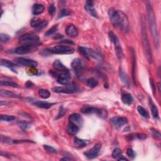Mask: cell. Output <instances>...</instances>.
<instances>
[{
    "label": "cell",
    "mask_w": 161,
    "mask_h": 161,
    "mask_svg": "<svg viewBox=\"0 0 161 161\" xmlns=\"http://www.w3.org/2000/svg\"><path fill=\"white\" fill-rule=\"evenodd\" d=\"M110 21L115 27L123 33L129 30V21L127 16L121 10H116L111 8L108 11Z\"/></svg>",
    "instance_id": "cell-1"
},
{
    "label": "cell",
    "mask_w": 161,
    "mask_h": 161,
    "mask_svg": "<svg viewBox=\"0 0 161 161\" xmlns=\"http://www.w3.org/2000/svg\"><path fill=\"white\" fill-rule=\"evenodd\" d=\"M147 9L150 32L152 35L155 47H156V49H158L159 47V36L158 30H157V26L155 13H154L152 6H151L149 3H147Z\"/></svg>",
    "instance_id": "cell-2"
},
{
    "label": "cell",
    "mask_w": 161,
    "mask_h": 161,
    "mask_svg": "<svg viewBox=\"0 0 161 161\" xmlns=\"http://www.w3.org/2000/svg\"><path fill=\"white\" fill-rule=\"evenodd\" d=\"M74 52V49L67 45H57L54 47L47 48L42 50L40 54L45 56L52 54H72Z\"/></svg>",
    "instance_id": "cell-3"
},
{
    "label": "cell",
    "mask_w": 161,
    "mask_h": 161,
    "mask_svg": "<svg viewBox=\"0 0 161 161\" xmlns=\"http://www.w3.org/2000/svg\"><path fill=\"white\" fill-rule=\"evenodd\" d=\"M142 44H143L144 53H145L147 60L148 62H149V64H152L153 62L152 54V52H151L149 42V40H148L146 28L143 21H142Z\"/></svg>",
    "instance_id": "cell-4"
},
{
    "label": "cell",
    "mask_w": 161,
    "mask_h": 161,
    "mask_svg": "<svg viewBox=\"0 0 161 161\" xmlns=\"http://www.w3.org/2000/svg\"><path fill=\"white\" fill-rule=\"evenodd\" d=\"M20 42L23 45H39V38L34 34H26L19 38Z\"/></svg>",
    "instance_id": "cell-5"
},
{
    "label": "cell",
    "mask_w": 161,
    "mask_h": 161,
    "mask_svg": "<svg viewBox=\"0 0 161 161\" xmlns=\"http://www.w3.org/2000/svg\"><path fill=\"white\" fill-rule=\"evenodd\" d=\"M108 35H109L110 40L114 44L115 49V53L117 58L119 59V60H121L123 57V53L122 48H121V46L120 44V42L119 40H118L117 36L112 32H110L109 34H108Z\"/></svg>",
    "instance_id": "cell-6"
},
{
    "label": "cell",
    "mask_w": 161,
    "mask_h": 161,
    "mask_svg": "<svg viewBox=\"0 0 161 161\" xmlns=\"http://www.w3.org/2000/svg\"><path fill=\"white\" fill-rule=\"evenodd\" d=\"M81 112L84 114H93L95 113L98 115L101 118H106L107 117V113L105 110H102L100 109H98L93 106H89V105H85L81 108Z\"/></svg>",
    "instance_id": "cell-7"
},
{
    "label": "cell",
    "mask_w": 161,
    "mask_h": 161,
    "mask_svg": "<svg viewBox=\"0 0 161 161\" xmlns=\"http://www.w3.org/2000/svg\"><path fill=\"white\" fill-rule=\"evenodd\" d=\"M78 50L79 51L80 53L83 55L85 58L88 59V60L90 59V57L94 58L95 59H101V55L96 51H94V50H93V49L84 47H79Z\"/></svg>",
    "instance_id": "cell-8"
},
{
    "label": "cell",
    "mask_w": 161,
    "mask_h": 161,
    "mask_svg": "<svg viewBox=\"0 0 161 161\" xmlns=\"http://www.w3.org/2000/svg\"><path fill=\"white\" fill-rule=\"evenodd\" d=\"M38 47V45H22L15 49V52L20 55L26 54L37 50Z\"/></svg>",
    "instance_id": "cell-9"
},
{
    "label": "cell",
    "mask_w": 161,
    "mask_h": 161,
    "mask_svg": "<svg viewBox=\"0 0 161 161\" xmlns=\"http://www.w3.org/2000/svg\"><path fill=\"white\" fill-rule=\"evenodd\" d=\"M71 65L75 72V73L76 74L77 76H81L84 70V64L81 59L78 58L75 59L72 62Z\"/></svg>",
    "instance_id": "cell-10"
},
{
    "label": "cell",
    "mask_w": 161,
    "mask_h": 161,
    "mask_svg": "<svg viewBox=\"0 0 161 161\" xmlns=\"http://www.w3.org/2000/svg\"><path fill=\"white\" fill-rule=\"evenodd\" d=\"M77 88L74 84H69L66 87H55L52 89L54 93L71 94L76 91Z\"/></svg>",
    "instance_id": "cell-11"
},
{
    "label": "cell",
    "mask_w": 161,
    "mask_h": 161,
    "mask_svg": "<svg viewBox=\"0 0 161 161\" xmlns=\"http://www.w3.org/2000/svg\"><path fill=\"white\" fill-rule=\"evenodd\" d=\"M101 148V143H97L94 145L92 149L87 150L84 153V155L88 157V159H94L99 155Z\"/></svg>",
    "instance_id": "cell-12"
},
{
    "label": "cell",
    "mask_w": 161,
    "mask_h": 161,
    "mask_svg": "<svg viewBox=\"0 0 161 161\" xmlns=\"http://www.w3.org/2000/svg\"><path fill=\"white\" fill-rule=\"evenodd\" d=\"M15 62L18 64L22 65L23 66H27L31 67H35L37 66V62L36 61L32 60V59H25L24 57L16 58Z\"/></svg>",
    "instance_id": "cell-13"
},
{
    "label": "cell",
    "mask_w": 161,
    "mask_h": 161,
    "mask_svg": "<svg viewBox=\"0 0 161 161\" xmlns=\"http://www.w3.org/2000/svg\"><path fill=\"white\" fill-rule=\"evenodd\" d=\"M111 123L117 129L121 128L124 125H125L127 123V119L125 117H113L111 119Z\"/></svg>",
    "instance_id": "cell-14"
},
{
    "label": "cell",
    "mask_w": 161,
    "mask_h": 161,
    "mask_svg": "<svg viewBox=\"0 0 161 161\" xmlns=\"http://www.w3.org/2000/svg\"><path fill=\"white\" fill-rule=\"evenodd\" d=\"M69 122L71 123L76 125H77L79 128L80 127L83 125V118H82L79 114L77 113H73L69 117Z\"/></svg>",
    "instance_id": "cell-15"
},
{
    "label": "cell",
    "mask_w": 161,
    "mask_h": 161,
    "mask_svg": "<svg viewBox=\"0 0 161 161\" xmlns=\"http://www.w3.org/2000/svg\"><path fill=\"white\" fill-rule=\"evenodd\" d=\"M121 100L124 104L127 105L132 104L134 102V98L132 95L123 90L121 91Z\"/></svg>",
    "instance_id": "cell-16"
},
{
    "label": "cell",
    "mask_w": 161,
    "mask_h": 161,
    "mask_svg": "<svg viewBox=\"0 0 161 161\" xmlns=\"http://www.w3.org/2000/svg\"><path fill=\"white\" fill-rule=\"evenodd\" d=\"M53 67L55 70L61 73H69L68 69L62 63V62L59 60H55L53 63Z\"/></svg>",
    "instance_id": "cell-17"
},
{
    "label": "cell",
    "mask_w": 161,
    "mask_h": 161,
    "mask_svg": "<svg viewBox=\"0 0 161 161\" xmlns=\"http://www.w3.org/2000/svg\"><path fill=\"white\" fill-rule=\"evenodd\" d=\"M79 130V127L76 125L71 122H69V123L67 125L66 132L69 135H72V136L75 135L78 133Z\"/></svg>",
    "instance_id": "cell-18"
},
{
    "label": "cell",
    "mask_w": 161,
    "mask_h": 161,
    "mask_svg": "<svg viewBox=\"0 0 161 161\" xmlns=\"http://www.w3.org/2000/svg\"><path fill=\"white\" fill-rule=\"evenodd\" d=\"M65 33H66L67 35L73 38L76 37L78 35L77 28L73 24H71L67 26L66 29H65Z\"/></svg>",
    "instance_id": "cell-19"
},
{
    "label": "cell",
    "mask_w": 161,
    "mask_h": 161,
    "mask_svg": "<svg viewBox=\"0 0 161 161\" xmlns=\"http://www.w3.org/2000/svg\"><path fill=\"white\" fill-rule=\"evenodd\" d=\"M149 104L150 106V109L151 110V112H152V115L154 118H157V119H159V111L158 109H157V106H156V104L154 103L152 101V100L150 98H149Z\"/></svg>",
    "instance_id": "cell-20"
},
{
    "label": "cell",
    "mask_w": 161,
    "mask_h": 161,
    "mask_svg": "<svg viewBox=\"0 0 161 161\" xmlns=\"http://www.w3.org/2000/svg\"><path fill=\"white\" fill-rule=\"evenodd\" d=\"M44 6L41 4H34L32 7V13L34 15H38L43 13Z\"/></svg>",
    "instance_id": "cell-21"
},
{
    "label": "cell",
    "mask_w": 161,
    "mask_h": 161,
    "mask_svg": "<svg viewBox=\"0 0 161 161\" xmlns=\"http://www.w3.org/2000/svg\"><path fill=\"white\" fill-rule=\"evenodd\" d=\"M33 104L36 106L40 108H44V109H49V108H50L52 106H53L54 104H55V103L44 102V101H36Z\"/></svg>",
    "instance_id": "cell-22"
},
{
    "label": "cell",
    "mask_w": 161,
    "mask_h": 161,
    "mask_svg": "<svg viewBox=\"0 0 161 161\" xmlns=\"http://www.w3.org/2000/svg\"><path fill=\"white\" fill-rule=\"evenodd\" d=\"M93 6L94 5H90L87 4V3H86V5H85V6H84V9H85V10H86L91 16H93V17H94V18H98V14H97L96 11H95Z\"/></svg>",
    "instance_id": "cell-23"
},
{
    "label": "cell",
    "mask_w": 161,
    "mask_h": 161,
    "mask_svg": "<svg viewBox=\"0 0 161 161\" xmlns=\"http://www.w3.org/2000/svg\"><path fill=\"white\" fill-rule=\"evenodd\" d=\"M88 143V140H85L83 139H80L77 137H75L74 141V146L77 148H83Z\"/></svg>",
    "instance_id": "cell-24"
},
{
    "label": "cell",
    "mask_w": 161,
    "mask_h": 161,
    "mask_svg": "<svg viewBox=\"0 0 161 161\" xmlns=\"http://www.w3.org/2000/svg\"><path fill=\"white\" fill-rule=\"evenodd\" d=\"M0 94L2 96H6V97H10V98H20V95L13 93L11 91H9L8 90H1L0 91Z\"/></svg>",
    "instance_id": "cell-25"
},
{
    "label": "cell",
    "mask_w": 161,
    "mask_h": 161,
    "mask_svg": "<svg viewBox=\"0 0 161 161\" xmlns=\"http://www.w3.org/2000/svg\"><path fill=\"white\" fill-rule=\"evenodd\" d=\"M146 137H147L145 134L137 133V134H132V135H128L127 139H128V140L132 141L135 139H138L139 140H144Z\"/></svg>",
    "instance_id": "cell-26"
},
{
    "label": "cell",
    "mask_w": 161,
    "mask_h": 161,
    "mask_svg": "<svg viewBox=\"0 0 161 161\" xmlns=\"http://www.w3.org/2000/svg\"><path fill=\"white\" fill-rule=\"evenodd\" d=\"M1 65H2V66L6 67L8 68L11 69L12 71H14L13 68L16 67V64L15 63L8 61V60H6V59H1Z\"/></svg>",
    "instance_id": "cell-27"
},
{
    "label": "cell",
    "mask_w": 161,
    "mask_h": 161,
    "mask_svg": "<svg viewBox=\"0 0 161 161\" xmlns=\"http://www.w3.org/2000/svg\"><path fill=\"white\" fill-rule=\"evenodd\" d=\"M18 125L20 128L23 130H27L28 129H29L31 127L32 124L28 122V121H19L18 122Z\"/></svg>",
    "instance_id": "cell-28"
},
{
    "label": "cell",
    "mask_w": 161,
    "mask_h": 161,
    "mask_svg": "<svg viewBox=\"0 0 161 161\" xmlns=\"http://www.w3.org/2000/svg\"><path fill=\"white\" fill-rule=\"evenodd\" d=\"M38 94L43 99H47L51 96L50 91L45 89H40L38 90Z\"/></svg>",
    "instance_id": "cell-29"
},
{
    "label": "cell",
    "mask_w": 161,
    "mask_h": 161,
    "mask_svg": "<svg viewBox=\"0 0 161 161\" xmlns=\"http://www.w3.org/2000/svg\"><path fill=\"white\" fill-rule=\"evenodd\" d=\"M86 82H87L88 86L91 88H95L96 86H97L98 84V81L94 77H91L90 79H88Z\"/></svg>",
    "instance_id": "cell-30"
},
{
    "label": "cell",
    "mask_w": 161,
    "mask_h": 161,
    "mask_svg": "<svg viewBox=\"0 0 161 161\" xmlns=\"http://www.w3.org/2000/svg\"><path fill=\"white\" fill-rule=\"evenodd\" d=\"M122 156V152L120 148H116L113 151L112 153V157L115 159H118L120 157Z\"/></svg>",
    "instance_id": "cell-31"
},
{
    "label": "cell",
    "mask_w": 161,
    "mask_h": 161,
    "mask_svg": "<svg viewBox=\"0 0 161 161\" xmlns=\"http://www.w3.org/2000/svg\"><path fill=\"white\" fill-rule=\"evenodd\" d=\"M137 111L139 113V114L141 116H142L144 118H148L149 117V115L147 111H146V110L145 108H143L142 106H139L137 107Z\"/></svg>",
    "instance_id": "cell-32"
},
{
    "label": "cell",
    "mask_w": 161,
    "mask_h": 161,
    "mask_svg": "<svg viewBox=\"0 0 161 161\" xmlns=\"http://www.w3.org/2000/svg\"><path fill=\"white\" fill-rule=\"evenodd\" d=\"M0 119L2 121H6V122H10V121H14L16 118L13 115H1L0 117Z\"/></svg>",
    "instance_id": "cell-33"
},
{
    "label": "cell",
    "mask_w": 161,
    "mask_h": 161,
    "mask_svg": "<svg viewBox=\"0 0 161 161\" xmlns=\"http://www.w3.org/2000/svg\"><path fill=\"white\" fill-rule=\"evenodd\" d=\"M70 15H71V11L69 9H68L67 8H63L61 9L60 12H59L58 18H63V17H65V16H69Z\"/></svg>",
    "instance_id": "cell-34"
},
{
    "label": "cell",
    "mask_w": 161,
    "mask_h": 161,
    "mask_svg": "<svg viewBox=\"0 0 161 161\" xmlns=\"http://www.w3.org/2000/svg\"><path fill=\"white\" fill-rule=\"evenodd\" d=\"M1 86H10L13 88H18V85L12 81H1Z\"/></svg>",
    "instance_id": "cell-35"
},
{
    "label": "cell",
    "mask_w": 161,
    "mask_h": 161,
    "mask_svg": "<svg viewBox=\"0 0 161 161\" xmlns=\"http://www.w3.org/2000/svg\"><path fill=\"white\" fill-rule=\"evenodd\" d=\"M120 77L121 78V79L122 80V81L124 83H125L126 84L129 85V78H128L127 74L125 73L123 71H121V70L120 71Z\"/></svg>",
    "instance_id": "cell-36"
},
{
    "label": "cell",
    "mask_w": 161,
    "mask_h": 161,
    "mask_svg": "<svg viewBox=\"0 0 161 161\" xmlns=\"http://www.w3.org/2000/svg\"><path fill=\"white\" fill-rule=\"evenodd\" d=\"M65 113H66V110H65V108H64V107L63 106H61V107L59 108V113L56 117V120L60 119V118L63 117Z\"/></svg>",
    "instance_id": "cell-37"
},
{
    "label": "cell",
    "mask_w": 161,
    "mask_h": 161,
    "mask_svg": "<svg viewBox=\"0 0 161 161\" xmlns=\"http://www.w3.org/2000/svg\"><path fill=\"white\" fill-rule=\"evenodd\" d=\"M44 149L46 151V152L49 153V154H55V153H57V150L55 149V148H54L53 147L50 146L45 145V146H44Z\"/></svg>",
    "instance_id": "cell-38"
},
{
    "label": "cell",
    "mask_w": 161,
    "mask_h": 161,
    "mask_svg": "<svg viewBox=\"0 0 161 161\" xmlns=\"http://www.w3.org/2000/svg\"><path fill=\"white\" fill-rule=\"evenodd\" d=\"M40 22H41V21L39 18H32V20L30 21V25L32 26V27L35 28L39 24H40Z\"/></svg>",
    "instance_id": "cell-39"
},
{
    "label": "cell",
    "mask_w": 161,
    "mask_h": 161,
    "mask_svg": "<svg viewBox=\"0 0 161 161\" xmlns=\"http://www.w3.org/2000/svg\"><path fill=\"white\" fill-rule=\"evenodd\" d=\"M150 132H151V134H152V135L153 137L155 138V139H160V132H159V131H157L155 129H151L150 130Z\"/></svg>",
    "instance_id": "cell-40"
},
{
    "label": "cell",
    "mask_w": 161,
    "mask_h": 161,
    "mask_svg": "<svg viewBox=\"0 0 161 161\" xmlns=\"http://www.w3.org/2000/svg\"><path fill=\"white\" fill-rule=\"evenodd\" d=\"M57 28H58V26L57 25H54V27H52L51 28L49 29V30H47V32L45 34V35L49 36V35H52L53 34H54V33L56 32Z\"/></svg>",
    "instance_id": "cell-41"
},
{
    "label": "cell",
    "mask_w": 161,
    "mask_h": 161,
    "mask_svg": "<svg viewBox=\"0 0 161 161\" xmlns=\"http://www.w3.org/2000/svg\"><path fill=\"white\" fill-rule=\"evenodd\" d=\"M0 39H1V42L3 43H6L10 39V37L8 35L1 34V35H0Z\"/></svg>",
    "instance_id": "cell-42"
},
{
    "label": "cell",
    "mask_w": 161,
    "mask_h": 161,
    "mask_svg": "<svg viewBox=\"0 0 161 161\" xmlns=\"http://www.w3.org/2000/svg\"><path fill=\"white\" fill-rule=\"evenodd\" d=\"M47 24H48V23H47V21H45H45H42L35 28L37 29V30H40L45 28L46 26L47 25Z\"/></svg>",
    "instance_id": "cell-43"
},
{
    "label": "cell",
    "mask_w": 161,
    "mask_h": 161,
    "mask_svg": "<svg viewBox=\"0 0 161 161\" xmlns=\"http://www.w3.org/2000/svg\"><path fill=\"white\" fill-rule=\"evenodd\" d=\"M1 141L2 142H4L6 143H11L13 142V140H12L10 138L4 135H1Z\"/></svg>",
    "instance_id": "cell-44"
},
{
    "label": "cell",
    "mask_w": 161,
    "mask_h": 161,
    "mask_svg": "<svg viewBox=\"0 0 161 161\" xmlns=\"http://www.w3.org/2000/svg\"><path fill=\"white\" fill-rule=\"evenodd\" d=\"M127 154L128 156H129V157H130L131 159L135 158V156H136L135 151L132 149H130V148H129V149H127Z\"/></svg>",
    "instance_id": "cell-45"
},
{
    "label": "cell",
    "mask_w": 161,
    "mask_h": 161,
    "mask_svg": "<svg viewBox=\"0 0 161 161\" xmlns=\"http://www.w3.org/2000/svg\"><path fill=\"white\" fill-rule=\"evenodd\" d=\"M55 10H56V8H55V6H54V4H51L50 5V6H49V13L50 14V15H53Z\"/></svg>",
    "instance_id": "cell-46"
},
{
    "label": "cell",
    "mask_w": 161,
    "mask_h": 161,
    "mask_svg": "<svg viewBox=\"0 0 161 161\" xmlns=\"http://www.w3.org/2000/svg\"><path fill=\"white\" fill-rule=\"evenodd\" d=\"M26 142L31 143L33 142L31 140H13V143H26Z\"/></svg>",
    "instance_id": "cell-47"
},
{
    "label": "cell",
    "mask_w": 161,
    "mask_h": 161,
    "mask_svg": "<svg viewBox=\"0 0 161 161\" xmlns=\"http://www.w3.org/2000/svg\"><path fill=\"white\" fill-rule=\"evenodd\" d=\"M150 85H151V86H152V88L153 93H154V92H155V86H154V82H153V80L152 79H150Z\"/></svg>",
    "instance_id": "cell-48"
},
{
    "label": "cell",
    "mask_w": 161,
    "mask_h": 161,
    "mask_svg": "<svg viewBox=\"0 0 161 161\" xmlns=\"http://www.w3.org/2000/svg\"><path fill=\"white\" fill-rule=\"evenodd\" d=\"M26 86H27V87L28 88H32L33 86H34V84H33L32 82L30 81H28L27 83H26Z\"/></svg>",
    "instance_id": "cell-49"
},
{
    "label": "cell",
    "mask_w": 161,
    "mask_h": 161,
    "mask_svg": "<svg viewBox=\"0 0 161 161\" xmlns=\"http://www.w3.org/2000/svg\"><path fill=\"white\" fill-rule=\"evenodd\" d=\"M62 42H64V43H69V44H74L73 42H71L69 40H64L63 41H62Z\"/></svg>",
    "instance_id": "cell-50"
},
{
    "label": "cell",
    "mask_w": 161,
    "mask_h": 161,
    "mask_svg": "<svg viewBox=\"0 0 161 161\" xmlns=\"http://www.w3.org/2000/svg\"><path fill=\"white\" fill-rule=\"evenodd\" d=\"M118 160H126V161H127V160H128V159H126L125 157H124L122 156L121 157H120L119 159H118Z\"/></svg>",
    "instance_id": "cell-51"
},
{
    "label": "cell",
    "mask_w": 161,
    "mask_h": 161,
    "mask_svg": "<svg viewBox=\"0 0 161 161\" xmlns=\"http://www.w3.org/2000/svg\"><path fill=\"white\" fill-rule=\"evenodd\" d=\"M62 160H71V158H67V157H64V158H62L61 159Z\"/></svg>",
    "instance_id": "cell-52"
}]
</instances>
